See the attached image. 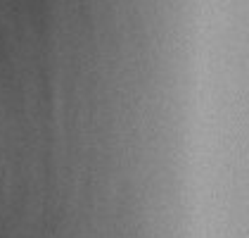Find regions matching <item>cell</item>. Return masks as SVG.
<instances>
[]
</instances>
